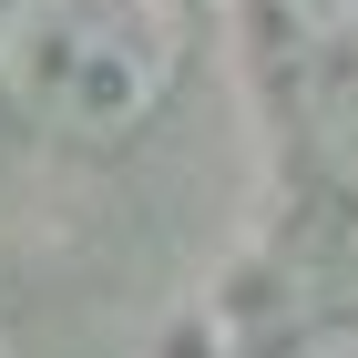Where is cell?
Returning a JSON list of instances; mask_svg holds the SVG:
<instances>
[{
    "mask_svg": "<svg viewBox=\"0 0 358 358\" xmlns=\"http://www.w3.org/2000/svg\"><path fill=\"white\" fill-rule=\"evenodd\" d=\"M256 62L297 103H328V92H358V0H256Z\"/></svg>",
    "mask_w": 358,
    "mask_h": 358,
    "instance_id": "cell-2",
    "label": "cell"
},
{
    "mask_svg": "<svg viewBox=\"0 0 358 358\" xmlns=\"http://www.w3.org/2000/svg\"><path fill=\"white\" fill-rule=\"evenodd\" d=\"M266 358H358V317H307V328H287Z\"/></svg>",
    "mask_w": 358,
    "mask_h": 358,
    "instance_id": "cell-3",
    "label": "cell"
},
{
    "mask_svg": "<svg viewBox=\"0 0 358 358\" xmlns=\"http://www.w3.org/2000/svg\"><path fill=\"white\" fill-rule=\"evenodd\" d=\"M185 0H0V113L41 143L113 154L185 83Z\"/></svg>",
    "mask_w": 358,
    "mask_h": 358,
    "instance_id": "cell-1",
    "label": "cell"
}]
</instances>
